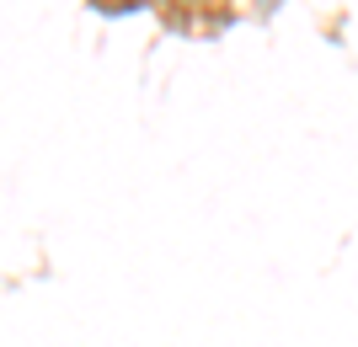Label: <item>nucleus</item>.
Masks as SVG:
<instances>
[{"label":"nucleus","instance_id":"obj_1","mask_svg":"<svg viewBox=\"0 0 358 347\" xmlns=\"http://www.w3.org/2000/svg\"><path fill=\"white\" fill-rule=\"evenodd\" d=\"M262 6H278V0H262Z\"/></svg>","mask_w":358,"mask_h":347}]
</instances>
